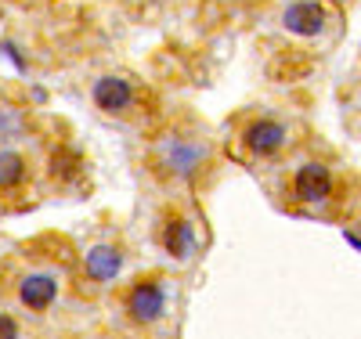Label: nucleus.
<instances>
[{
	"label": "nucleus",
	"mask_w": 361,
	"mask_h": 339,
	"mask_svg": "<svg viewBox=\"0 0 361 339\" xmlns=\"http://www.w3.org/2000/svg\"><path fill=\"white\" fill-rule=\"evenodd\" d=\"M214 159V148H209L202 137L195 134H185V130H173L166 137H159V144L152 148V163H156V173L159 177H170V180H199Z\"/></svg>",
	"instance_id": "f257e3e1"
},
{
	"label": "nucleus",
	"mask_w": 361,
	"mask_h": 339,
	"mask_svg": "<svg viewBox=\"0 0 361 339\" xmlns=\"http://www.w3.org/2000/svg\"><path fill=\"white\" fill-rule=\"evenodd\" d=\"M123 307H127V318H130L134 325L148 328V325L163 321V314H166V289H163L156 278H141V282H134V285L127 289Z\"/></svg>",
	"instance_id": "f03ea898"
},
{
	"label": "nucleus",
	"mask_w": 361,
	"mask_h": 339,
	"mask_svg": "<svg viewBox=\"0 0 361 339\" xmlns=\"http://www.w3.org/2000/svg\"><path fill=\"white\" fill-rule=\"evenodd\" d=\"M286 141H289L286 123L282 119H271V116H260V119L246 123L243 137H238L243 152H246V156H253V159H275L279 152L286 148Z\"/></svg>",
	"instance_id": "7ed1b4c3"
},
{
	"label": "nucleus",
	"mask_w": 361,
	"mask_h": 339,
	"mask_svg": "<svg viewBox=\"0 0 361 339\" xmlns=\"http://www.w3.org/2000/svg\"><path fill=\"white\" fill-rule=\"evenodd\" d=\"M336 192V177L325 163H304L296 173H293V199L300 206H325Z\"/></svg>",
	"instance_id": "20e7f679"
},
{
	"label": "nucleus",
	"mask_w": 361,
	"mask_h": 339,
	"mask_svg": "<svg viewBox=\"0 0 361 339\" xmlns=\"http://www.w3.org/2000/svg\"><path fill=\"white\" fill-rule=\"evenodd\" d=\"M159 245L163 253L173 260H192L199 253V228L192 217H180V213H170V217L159 224Z\"/></svg>",
	"instance_id": "39448f33"
},
{
	"label": "nucleus",
	"mask_w": 361,
	"mask_h": 339,
	"mask_svg": "<svg viewBox=\"0 0 361 339\" xmlns=\"http://www.w3.org/2000/svg\"><path fill=\"white\" fill-rule=\"evenodd\" d=\"M282 29L293 37H322L329 29V8L318 4V0H293V4H286L282 11Z\"/></svg>",
	"instance_id": "423d86ee"
},
{
	"label": "nucleus",
	"mask_w": 361,
	"mask_h": 339,
	"mask_svg": "<svg viewBox=\"0 0 361 339\" xmlns=\"http://www.w3.org/2000/svg\"><path fill=\"white\" fill-rule=\"evenodd\" d=\"M90 98H94V105L105 112V116H123L134 109L137 101V87L127 80V76H102L94 87H90Z\"/></svg>",
	"instance_id": "0eeeda50"
},
{
	"label": "nucleus",
	"mask_w": 361,
	"mask_h": 339,
	"mask_svg": "<svg viewBox=\"0 0 361 339\" xmlns=\"http://www.w3.org/2000/svg\"><path fill=\"white\" fill-rule=\"evenodd\" d=\"M15 300L22 307H29V311L44 314V311H51L54 300H58V278L51 271H29V274H22L18 285H15Z\"/></svg>",
	"instance_id": "6e6552de"
},
{
	"label": "nucleus",
	"mask_w": 361,
	"mask_h": 339,
	"mask_svg": "<svg viewBox=\"0 0 361 339\" xmlns=\"http://www.w3.org/2000/svg\"><path fill=\"white\" fill-rule=\"evenodd\" d=\"M119 271H123V249L112 242H98L83 253V278L87 282L105 285V282L119 278Z\"/></svg>",
	"instance_id": "1a4fd4ad"
},
{
	"label": "nucleus",
	"mask_w": 361,
	"mask_h": 339,
	"mask_svg": "<svg viewBox=\"0 0 361 339\" xmlns=\"http://www.w3.org/2000/svg\"><path fill=\"white\" fill-rule=\"evenodd\" d=\"M25 177H29V166L22 159V152H15V148L0 152V192L18 188V184H25Z\"/></svg>",
	"instance_id": "9d476101"
},
{
	"label": "nucleus",
	"mask_w": 361,
	"mask_h": 339,
	"mask_svg": "<svg viewBox=\"0 0 361 339\" xmlns=\"http://www.w3.org/2000/svg\"><path fill=\"white\" fill-rule=\"evenodd\" d=\"M25 130V116L18 109H8V105H0V141H8V137H18Z\"/></svg>",
	"instance_id": "9b49d317"
},
{
	"label": "nucleus",
	"mask_w": 361,
	"mask_h": 339,
	"mask_svg": "<svg viewBox=\"0 0 361 339\" xmlns=\"http://www.w3.org/2000/svg\"><path fill=\"white\" fill-rule=\"evenodd\" d=\"M0 54H4V58L11 61V66H15L18 73L25 69V54L18 51V44H15V40H0Z\"/></svg>",
	"instance_id": "f8f14e48"
},
{
	"label": "nucleus",
	"mask_w": 361,
	"mask_h": 339,
	"mask_svg": "<svg viewBox=\"0 0 361 339\" xmlns=\"http://www.w3.org/2000/svg\"><path fill=\"white\" fill-rule=\"evenodd\" d=\"M22 328H18V321L15 318H8V314H0V339H15Z\"/></svg>",
	"instance_id": "ddd939ff"
},
{
	"label": "nucleus",
	"mask_w": 361,
	"mask_h": 339,
	"mask_svg": "<svg viewBox=\"0 0 361 339\" xmlns=\"http://www.w3.org/2000/svg\"><path fill=\"white\" fill-rule=\"evenodd\" d=\"M145 4H163V0H145Z\"/></svg>",
	"instance_id": "4468645a"
}]
</instances>
